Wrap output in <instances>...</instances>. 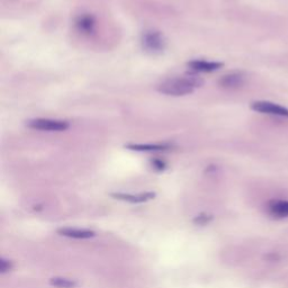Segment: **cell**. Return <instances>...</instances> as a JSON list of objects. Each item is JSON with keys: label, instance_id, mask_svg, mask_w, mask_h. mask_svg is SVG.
Instances as JSON below:
<instances>
[{"label": "cell", "instance_id": "7c38bea8", "mask_svg": "<svg viewBox=\"0 0 288 288\" xmlns=\"http://www.w3.org/2000/svg\"><path fill=\"white\" fill-rule=\"evenodd\" d=\"M50 284L54 287L58 288H74L77 286V282L71 281V279L68 278H62V277H54L50 281Z\"/></svg>", "mask_w": 288, "mask_h": 288}, {"label": "cell", "instance_id": "8992f818", "mask_svg": "<svg viewBox=\"0 0 288 288\" xmlns=\"http://www.w3.org/2000/svg\"><path fill=\"white\" fill-rule=\"evenodd\" d=\"M218 83L219 86L225 89H238L245 83V77L244 74L240 73V72H232V73L223 75L219 79Z\"/></svg>", "mask_w": 288, "mask_h": 288}, {"label": "cell", "instance_id": "7a4b0ae2", "mask_svg": "<svg viewBox=\"0 0 288 288\" xmlns=\"http://www.w3.org/2000/svg\"><path fill=\"white\" fill-rule=\"evenodd\" d=\"M26 125L29 129L46 131V132H63L70 128V124L67 121L52 120V118H34L27 121Z\"/></svg>", "mask_w": 288, "mask_h": 288}, {"label": "cell", "instance_id": "ba28073f", "mask_svg": "<svg viewBox=\"0 0 288 288\" xmlns=\"http://www.w3.org/2000/svg\"><path fill=\"white\" fill-rule=\"evenodd\" d=\"M111 196L115 198V200L125 201L130 203H144L152 200L155 197L154 193H143L139 195H132V194H123V193H115L111 194Z\"/></svg>", "mask_w": 288, "mask_h": 288}, {"label": "cell", "instance_id": "277c9868", "mask_svg": "<svg viewBox=\"0 0 288 288\" xmlns=\"http://www.w3.org/2000/svg\"><path fill=\"white\" fill-rule=\"evenodd\" d=\"M250 108L253 112L265 114V115H272L277 117L288 118V108L284 107V106L273 103V101L268 100H257L253 101L250 105Z\"/></svg>", "mask_w": 288, "mask_h": 288}, {"label": "cell", "instance_id": "9a60e30c", "mask_svg": "<svg viewBox=\"0 0 288 288\" xmlns=\"http://www.w3.org/2000/svg\"><path fill=\"white\" fill-rule=\"evenodd\" d=\"M152 164H153V168L159 171H162V170H164V169H166V163H164L163 161H161V160L152 161Z\"/></svg>", "mask_w": 288, "mask_h": 288}, {"label": "cell", "instance_id": "30bf717a", "mask_svg": "<svg viewBox=\"0 0 288 288\" xmlns=\"http://www.w3.org/2000/svg\"><path fill=\"white\" fill-rule=\"evenodd\" d=\"M96 20L95 17L92 15H82L78 17L77 22H75V26H77L78 31L82 34H91L95 29Z\"/></svg>", "mask_w": 288, "mask_h": 288}, {"label": "cell", "instance_id": "52a82bcc", "mask_svg": "<svg viewBox=\"0 0 288 288\" xmlns=\"http://www.w3.org/2000/svg\"><path fill=\"white\" fill-rule=\"evenodd\" d=\"M188 67L194 71L200 72H213L223 67L222 62L217 61H205V60H193L188 62Z\"/></svg>", "mask_w": 288, "mask_h": 288}, {"label": "cell", "instance_id": "6da1fadb", "mask_svg": "<svg viewBox=\"0 0 288 288\" xmlns=\"http://www.w3.org/2000/svg\"><path fill=\"white\" fill-rule=\"evenodd\" d=\"M204 80L197 74L189 73L183 77L167 79L158 86V91L167 96H186L195 91V89L202 87Z\"/></svg>", "mask_w": 288, "mask_h": 288}, {"label": "cell", "instance_id": "4fadbf2b", "mask_svg": "<svg viewBox=\"0 0 288 288\" xmlns=\"http://www.w3.org/2000/svg\"><path fill=\"white\" fill-rule=\"evenodd\" d=\"M12 269V262L10 260H7L5 258H2L1 261H0V270H1V273H7L9 272V270Z\"/></svg>", "mask_w": 288, "mask_h": 288}, {"label": "cell", "instance_id": "9c48e42d", "mask_svg": "<svg viewBox=\"0 0 288 288\" xmlns=\"http://www.w3.org/2000/svg\"><path fill=\"white\" fill-rule=\"evenodd\" d=\"M58 233L60 235L68 236V238L73 239H89L95 236V232L89 230H80V228H71V227H63L59 228Z\"/></svg>", "mask_w": 288, "mask_h": 288}, {"label": "cell", "instance_id": "8fae6325", "mask_svg": "<svg viewBox=\"0 0 288 288\" xmlns=\"http://www.w3.org/2000/svg\"><path fill=\"white\" fill-rule=\"evenodd\" d=\"M126 147L133 151L140 152H153V151H164L168 150V144H129Z\"/></svg>", "mask_w": 288, "mask_h": 288}, {"label": "cell", "instance_id": "5b68a950", "mask_svg": "<svg viewBox=\"0 0 288 288\" xmlns=\"http://www.w3.org/2000/svg\"><path fill=\"white\" fill-rule=\"evenodd\" d=\"M267 212L273 218L282 219L288 217V201L273 200L267 205Z\"/></svg>", "mask_w": 288, "mask_h": 288}, {"label": "cell", "instance_id": "3957f363", "mask_svg": "<svg viewBox=\"0 0 288 288\" xmlns=\"http://www.w3.org/2000/svg\"><path fill=\"white\" fill-rule=\"evenodd\" d=\"M142 46L146 52L152 54L161 53L166 49L167 41L160 32L147 31L142 35Z\"/></svg>", "mask_w": 288, "mask_h": 288}, {"label": "cell", "instance_id": "5bb4252c", "mask_svg": "<svg viewBox=\"0 0 288 288\" xmlns=\"http://www.w3.org/2000/svg\"><path fill=\"white\" fill-rule=\"evenodd\" d=\"M211 219H212V216H209V215H200V216H197V217L194 219V222L201 224V225H204V224L209 223L211 221Z\"/></svg>", "mask_w": 288, "mask_h": 288}]
</instances>
